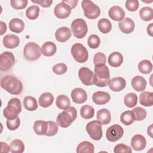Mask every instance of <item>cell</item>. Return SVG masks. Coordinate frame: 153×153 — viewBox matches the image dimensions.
Here are the masks:
<instances>
[{
	"label": "cell",
	"mask_w": 153,
	"mask_h": 153,
	"mask_svg": "<svg viewBox=\"0 0 153 153\" xmlns=\"http://www.w3.org/2000/svg\"><path fill=\"white\" fill-rule=\"evenodd\" d=\"M1 87L8 93L18 95L23 90V84L22 82L16 77L13 75H6L1 80Z\"/></svg>",
	"instance_id": "cell-1"
},
{
	"label": "cell",
	"mask_w": 153,
	"mask_h": 153,
	"mask_svg": "<svg viewBox=\"0 0 153 153\" xmlns=\"http://www.w3.org/2000/svg\"><path fill=\"white\" fill-rule=\"evenodd\" d=\"M94 84L99 87H106L109 81L110 73L106 65H98L94 67Z\"/></svg>",
	"instance_id": "cell-2"
},
{
	"label": "cell",
	"mask_w": 153,
	"mask_h": 153,
	"mask_svg": "<svg viewBox=\"0 0 153 153\" xmlns=\"http://www.w3.org/2000/svg\"><path fill=\"white\" fill-rule=\"evenodd\" d=\"M77 117V111L74 107H69L60 112L57 117V124L63 128H66L75 120Z\"/></svg>",
	"instance_id": "cell-3"
},
{
	"label": "cell",
	"mask_w": 153,
	"mask_h": 153,
	"mask_svg": "<svg viewBox=\"0 0 153 153\" xmlns=\"http://www.w3.org/2000/svg\"><path fill=\"white\" fill-rule=\"evenodd\" d=\"M22 111V103L19 99L12 98L3 110V115L8 120H13L18 117V115Z\"/></svg>",
	"instance_id": "cell-4"
},
{
	"label": "cell",
	"mask_w": 153,
	"mask_h": 153,
	"mask_svg": "<svg viewBox=\"0 0 153 153\" xmlns=\"http://www.w3.org/2000/svg\"><path fill=\"white\" fill-rule=\"evenodd\" d=\"M41 54V49L39 45L35 42H28L24 47L23 55L27 60H36L40 57Z\"/></svg>",
	"instance_id": "cell-5"
},
{
	"label": "cell",
	"mask_w": 153,
	"mask_h": 153,
	"mask_svg": "<svg viewBox=\"0 0 153 153\" xmlns=\"http://www.w3.org/2000/svg\"><path fill=\"white\" fill-rule=\"evenodd\" d=\"M81 7L84 11L85 17L89 19H95L100 14V10L99 7L91 1H82L81 2Z\"/></svg>",
	"instance_id": "cell-6"
},
{
	"label": "cell",
	"mask_w": 153,
	"mask_h": 153,
	"mask_svg": "<svg viewBox=\"0 0 153 153\" xmlns=\"http://www.w3.org/2000/svg\"><path fill=\"white\" fill-rule=\"evenodd\" d=\"M71 54L76 62L84 63L88 58V53L87 48L80 43L74 44L71 50Z\"/></svg>",
	"instance_id": "cell-7"
},
{
	"label": "cell",
	"mask_w": 153,
	"mask_h": 153,
	"mask_svg": "<svg viewBox=\"0 0 153 153\" xmlns=\"http://www.w3.org/2000/svg\"><path fill=\"white\" fill-rule=\"evenodd\" d=\"M71 29L74 35L78 39L83 38L87 34L88 27L85 20L82 19H75L71 24Z\"/></svg>",
	"instance_id": "cell-8"
},
{
	"label": "cell",
	"mask_w": 153,
	"mask_h": 153,
	"mask_svg": "<svg viewBox=\"0 0 153 153\" xmlns=\"http://www.w3.org/2000/svg\"><path fill=\"white\" fill-rule=\"evenodd\" d=\"M86 131L91 139L94 140H99L103 135L102 124L99 121H91L87 123Z\"/></svg>",
	"instance_id": "cell-9"
},
{
	"label": "cell",
	"mask_w": 153,
	"mask_h": 153,
	"mask_svg": "<svg viewBox=\"0 0 153 153\" xmlns=\"http://www.w3.org/2000/svg\"><path fill=\"white\" fill-rule=\"evenodd\" d=\"M15 63L14 54L10 51H5L0 56V69L1 71H7L11 69Z\"/></svg>",
	"instance_id": "cell-10"
},
{
	"label": "cell",
	"mask_w": 153,
	"mask_h": 153,
	"mask_svg": "<svg viewBox=\"0 0 153 153\" xmlns=\"http://www.w3.org/2000/svg\"><path fill=\"white\" fill-rule=\"evenodd\" d=\"M124 134V130L118 124H114L108 127L106 132V139L110 142H116L121 139Z\"/></svg>",
	"instance_id": "cell-11"
},
{
	"label": "cell",
	"mask_w": 153,
	"mask_h": 153,
	"mask_svg": "<svg viewBox=\"0 0 153 153\" xmlns=\"http://www.w3.org/2000/svg\"><path fill=\"white\" fill-rule=\"evenodd\" d=\"M78 76L82 84L85 85L94 84V74L89 68L82 67L78 71Z\"/></svg>",
	"instance_id": "cell-12"
},
{
	"label": "cell",
	"mask_w": 153,
	"mask_h": 153,
	"mask_svg": "<svg viewBox=\"0 0 153 153\" xmlns=\"http://www.w3.org/2000/svg\"><path fill=\"white\" fill-rule=\"evenodd\" d=\"M71 10V8L67 4L62 1L54 7V13L55 16L58 19H64L69 16Z\"/></svg>",
	"instance_id": "cell-13"
},
{
	"label": "cell",
	"mask_w": 153,
	"mask_h": 153,
	"mask_svg": "<svg viewBox=\"0 0 153 153\" xmlns=\"http://www.w3.org/2000/svg\"><path fill=\"white\" fill-rule=\"evenodd\" d=\"M108 85L112 91L119 92L126 87V81L123 77H115L109 79Z\"/></svg>",
	"instance_id": "cell-14"
},
{
	"label": "cell",
	"mask_w": 153,
	"mask_h": 153,
	"mask_svg": "<svg viewBox=\"0 0 153 153\" xmlns=\"http://www.w3.org/2000/svg\"><path fill=\"white\" fill-rule=\"evenodd\" d=\"M71 96L73 102L77 104L83 103L87 99V94L86 91L81 88H74L71 93Z\"/></svg>",
	"instance_id": "cell-15"
},
{
	"label": "cell",
	"mask_w": 153,
	"mask_h": 153,
	"mask_svg": "<svg viewBox=\"0 0 153 153\" xmlns=\"http://www.w3.org/2000/svg\"><path fill=\"white\" fill-rule=\"evenodd\" d=\"M118 27L122 32L126 34H128L134 30L135 25L132 19L128 17H126L119 22Z\"/></svg>",
	"instance_id": "cell-16"
},
{
	"label": "cell",
	"mask_w": 153,
	"mask_h": 153,
	"mask_svg": "<svg viewBox=\"0 0 153 153\" xmlns=\"http://www.w3.org/2000/svg\"><path fill=\"white\" fill-rule=\"evenodd\" d=\"M145 137L141 134H135L131 140V146L136 151H142L146 147Z\"/></svg>",
	"instance_id": "cell-17"
},
{
	"label": "cell",
	"mask_w": 153,
	"mask_h": 153,
	"mask_svg": "<svg viewBox=\"0 0 153 153\" xmlns=\"http://www.w3.org/2000/svg\"><path fill=\"white\" fill-rule=\"evenodd\" d=\"M111 96L109 94L105 91H98L93 93L92 96V100L94 103L99 105H105L109 102Z\"/></svg>",
	"instance_id": "cell-18"
},
{
	"label": "cell",
	"mask_w": 153,
	"mask_h": 153,
	"mask_svg": "<svg viewBox=\"0 0 153 153\" xmlns=\"http://www.w3.org/2000/svg\"><path fill=\"white\" fill-rule=\"evenodd\" d=\"M71 36V30L67 27H61L57 29L55 32V37L57 41L65 42Z\"/></svg>",
	"instance_id": "cell-19"
},
{
	"label": "cell",
	"mask_w": 153,
	"mask_h": 153,
	"mask_svg": "<svg viewBox=\"0 0 153 153\" xmlns=\"http://www.w3.org/2000/svg\"><path fill=\"white\" fill-rule=\"evenodd\" d=\"M19 44V38L16 35L7 34L3 38V44L5 48L13 49L17 47Z\"/></svg>",
	"instance_id": "cell-20"
},
{
	"label": "cell",
	"mask_w": 153,
	"mask_h": 153,
	"mask_svg": "<svg viewBox=\"0 0 153 153\" xmlns=\"http://www.w3.org/2000/svg\"><path fill=\"white\" fill-rule=\"evenodd\" d=\"M109 17L114 21L122 20L125 16V12L124 10L119 6L112 7L108 11Z\"/></svg>",
	"instance_id": "cell-21"
},
{
	"label": "cell",
	"mask_w": 153,
	"mask_h": 153,
	"mask_svg": "<svg viewBox=\"0 0 153 153\" xmlns=\"http://www.w3.org/2000/svg\"><path fill=\"white\" fill-rule=\"evenodd\" d=\"M131 85L133 88L137 91H143L146 87V81L142 76L137 75L134 76L131 79Z\"/></svg>",
	"instance_id": "cell-22"
},
{
	"label": "cell",
	"mask_w": 153,
	"mask_h": 153,
	"mask_svg": "<svg viewBox=\"0 0 153 153\" xmlns=\"http://www.w3.org/2000/svg\"><path fill=\"white\" fill-rule=\"evenodd\" d=\"M108 62L112 67H119L123 62V56L119 52H113L109 56Z\"/></svg>",
	"instance_id": "cell-23"
},
{
	"label": "cell",
	"mask_w": 153,
	"mask_h": 153,
	"mask_svg": "<svg viewBox=\"0 0 153 153\" xmlns=\"http://www.w3.org/2000/svg\"><path fill=\"white\" fill-rule=\"evenodd\" d=\"M41 49V53L44 56L47 57H50L53 56L57 51V47L56 44L51 41H48L44 43Z\"/></svg>",
	"instance_id": "cell-24"
},
{
	"label": "cell",
	"mask_w": 153,
	"mask_h": 153,
	"mask_svg": "<svg viewBox=\"0 0 153 153\" xmlns=\"http://www.w3.org/2000/svg\"><path fill=\"white\" fill-rule=\"evenodd\" d=\"M25 27V23L22 20L19 18H14L9 22L10 30L13 32L19 33L22 32Z\"/></svg>",
	"instance_id": "cell-25"
},
{
	"label": "cell",
	"mask_w": 153,
	"mask_h": 153,
	"mask_svg": "<svg viewBox=\"0 0 153 153\" xmlns=\"http://www.w3.org/2000/svg\"><path fill=\"white\" fill-rule=\"evenodd\" d=\"M97 120L102 125L109 124L111 120L110 111L105 108L98 111L97 112Z\"/></svg>",
	"instance_id": "cell-26"
},
{
	"label": "cell",
	"mask_w": 153,
	"mask_h": 153,
	"mask_svg": "<svg viewBox=\"0 0 153 153\" xmlns=\"http://www.w3.org/2000/svg\"><path fill=\"white\" fill-rule=\"evenodd\" d=\"M54 100V96L50 93H42L38 100L39 105L42 108H47L51 106Z\"/></svg>",
	"instance_id": "cell-27"
},
{
	"label": "cell",
	"mask_w": 153,
	"mask_h": 153,
	"mask_svg": "<svg viewBox=\"0 0 153 153\" xmlns=\"http://www.w3.org/2000/svg\"><path fill=\"white\" fill-rule=\"evenodd\" d=\"M48 128L47 121L37 120L34 123L33 128L35 133L38 135H45Z\"/></svg>",
	"instance_id": "cell-28"
},
{
	"label": "cell",
	"mask_w": 153,
	"mask_h": 153,
	"mask_svg": "<svg viewBox=\"0 0 153 153\" xmlns=\"http://www.w3.org/2000/svg\"><path fill=\"white\" fill-rule=\"evenodd\" d=\"M139 103L144 106H151L153 105V93L143 91L139 96Z\"/></svg>",
	"instance_id": "cell-29"
},
{
	"label": "cell",
	"mask_w": 153,
	"mask_h": 153,
	"mask_svg": "<svg viewBox=\"0 0 153 153\" xmlns=\"http://www.w3.org/2000/svg\"><path fill=\"white\" fill-rule=\"evenodd\" d=\"M94 146L93 143L88 141H83L78 144L76 148L78 153H93Z\"/></svg>",
	"instance_id": "cell-30"
},
{
	"label": "cell",
	"mask_w": 153,
	"mask_h": 153,
	"mask_svg": "<svg viewBox=\"0 0 153 153\" xmlns=\"http://www.w3.org/2000/svg\"><path fill=\"white\" fill-rule=\"evenodd\" d=\"M23 105L29 111H35L38 108V103L36 99L32 96H26L23 99Z\"/></svg>",
	"instance_id": "cell-31"
},
{
	"label": "cell",
	"mask_w": 153,
	"mask_h": 153,
	"mask_svg": "<svg viewBox=\"0 0 153 153\" xmlns=\"http://www.w3.org/2000/svg\"><path fill=\"white\" fill-rule=\"evenodd\" d=\"M56 106L60 109H66L71 105L69 98L64 94H61L57 96L56 100Z\"/></svg>",
	"instance_id": "cell-32"
},
{
	"label": "cell",
	"mask_w": 153,
	"mask_h": 153,
	"mask_svg": "<svg viewBox=\"0 0 153 153\" xmlns=\"http://www.w3.org/2000/svg\"><path fill=\"white\" fill-rule=\"evenodd\" d=\"M10 148L12 153H22L25 150V145L21 140L14 139L11 142Z\"/></svg>",
	"instance_id": "cell-33"
},
{
	"label": "cell",
	"mask_w": 153,
	"mask_h": 153,
	"mask_svg": "<svg viewBox=\"0 0 153 153\" xmlns=\"http://www.w3.org/2000/svg\"><path fill=\"white\" fill-rule=\"evenodd\" d=\"M97 26L99 30L103 33H109L112 29V24L107 19H101L98 21Z\"/></svg>",
	"instance_id": "cell-34"
},
{
	"label": "cell",
	"mask_w": 153,
	"mask_h": 153,
	"mask_svg": "<svg viewBox=\"0 0 153 153\" xmlns=\"http://www.w3.org/2000/svg\"><path fill=\"white\" fill-rule=\"evenodd\" d=\"M139 16L143 21H150L153 19V10L149 7H145L142 8L139 11Z\"/></svg>",
	"instance_id": "cell-35"
},
{
	"label": "cell",
	"mask_w": 153,
	"mask_h": 153,
	"mask_svg": "<svg viewBox=\"0 0 153 153\" xmlns=\"http://www.w3.org/2000/svg\"><path fill=\"white\" fill-rule=\"evenodd\" d=\"M138 69L143 74H148L152 72V64L148 60H143L139 63Z\"/></svg>",
	"instance_id": "cell-36"
},
{
	"label": "cell",
	"mask_w": 153,
	"mask_h": 153,
	"mask_svg": "<svg viewBox=\"0 0 153 153\" xmlns=\"http://www.w3.org/2000/svg\"><path fill=\"white\" fill-rule=\"evenodd\" d=\"M124 105L128 108H133L137 103V96L134 93L127 94L124 98Z\"/></svg>",
	"instance_id": "cell-37"
},
{
	"label": "cell",
	"mask_w": 153,
	"mask_h": 153,
	"mask_svg": "<svg viewBox=\"0 0 153 153\" xmlns=\"http://www.w3.org/2000/svg\"><path fill=\"white\" fill-rule=\"evenodd\" d=\"M80 114L83 118L86 120L90 119L94 117V109L90 105H84L80 109Z\"/></svg>",
	"instance_id": "cell-38"
},
{
	"label": "cell",
	"mask_w": 153,
	"mask_h": 153,
	"mask_svg": "<svg viewBox=\"0 0 153 153\" xmlns=\"http://www.w3.org/2000/svg\"><path fill=\"white\" fill-rule=\"evenodd\" d=\"M120 121L126 126H129L133 123L134 119L131 111L123 112L120 116Z\"/></svg>",
	"instance_id": "cell-39"
},
{
	"label": "cell",
	"mask_w": 153,
	"mask_h": 153,
	"mask_svg": "<svg viewBox=\"0 0 153 153\" xmlns=\"http://www.w3.org/2000/svg\"><path fill=\"white\" fill-rule=\"evenodd\" d=\"M40 9L37 5H31L26 11V16L29 20H35L39 16Z\"/></svg>",
	"instance_id": "cell-40"
},
{
	"label": "cell",
	"mask_w": 153,
	"mask_h": 153,
	"mask_svg": "<svg viewBox=\"0 0 153 153\" xmlns=\"http://www.w3.org/2000/svg\"><path fill=\"white\" fill-rule=\"evenodd\" d=\"M134 121H142L146 117V111L142 107H136L132 109Z\"/></svg>",
	"instance_id": "cell-41"
},
{
	"label": "cell",
	"mask_w": 153,
	"mask_h": 153,
	"mask_svg": "<svg viewBox=\"0 0 153 153\" xmlns=\"http://www.w3.org/2000/svg\"><path fill=\"white\" fill-rule=\"evenodd\" d=\"M47 123H48V128H47V131L45 134V136H53L56 135L59 130L57 123L51 121H48Z\"/></svg>",
	"instance_id": "cell-42"
},
{
	"label": "cell",
	"mask_w": 153,
	"mask_h": 153,
	"mask_svg": "<svg viewBox=\"0 0 153 153\" xmlns=\"http://www.w3.org/2000/svg\"><path fill=\"white\" fill-rule=\"evenodd\" d=\"M88 46L92 48L95 49L99 47L100 44V39L99 37L96 35H91L87 40Z\"/></svg>",
	"instance_id": "cell-43"
},
{
	"label": "cell",
	"mask_w": 153,
	"mask_h": 153,
	"mask_svg": "<svg viewBox=\"0 0 153 153\" xmlns=\"http://www.w3.org/2000/svg\"><path fill=\"white\" fill-rule=\"evenodd\" d=\"M27 0H11V7L15 10H22L26 7L27 5Z\"/></svg>",
	"instance_id": "cell-44"
},
{
	"label": "cell",
	"mask_w": 153,
	"mask_h": 153,
	"mask_svg": "<svg viewBox=\"0 0 153 153\" xmlns=\"http://www.w3.org/2000/svg\"><path fill=\"white\" fill-rule=\"evenodd\" d=\"M67 66L63 63H60L55 65L53 67V72L57 75H62L67 72Z\"/></svg>",
	"instance_id": "cell-45"
},
{
	"label": "cell",
	"mask_w": 153,
	"mask_h": 153,
	"mask_svg": "<svg viewBox=\"0 0 153 153\" xmlns=\"http://www.w3.org/2000/svg\"><path fill=\"white\" fill-rule=\"evenodd\" d=\"M93 62L95 66L98 65H105L106 62V56L100 52L96 53L94 56Z\"/></svg>",
	"instance_id": "cell-46"
},
{
	"label": "cell",
	"mask_w": 153,
	"mask_h": 153,
	"mask_svg": "<svg viewBox=\"0 0 153 153\" xmlns=\"http://www.w3.org/2000/svg\"><path fill=\"white\" fill-rule=\"evenodd\" d=\"M6 124L7 128L10 130H15L18 128L20 124V120L19 117L13 120H7Z\"/></svg>",
	"instance_id": "cell-47"
},
{
	"label": "cell",
	"mask_w": 153,
	"mask_h": 153,
	"mask_svg": "<svg viewBox=\"0 0 153 153\" xmlns=\"http://www.w3.org/2000/svg\"><path fill=\"white\" fill-rule=\"evenodd\" d=\"M114 152L115 153H120V152H125V153H131V149L127 145H124L123 143H120L117 145L114 149Z\"/></svg>",
	"instance_id": "cell-48"
},
{
	"label": "cell",
	"mask_w": 153,
	"mask_h": 153,
	"mask_svg": "<svg viewBox=\"0 0 153 153\" xmlns=\"http://www.w3.org/2000/svg\"><path fill=\"white\" fill-rule=\"evenodd\" d=\"M139 7L137 0H127L126 2V7L130 11H136Z\"/></svg>",
	"instance_id": "cell-49"
},
{
	"label": "cell",
	"mask_w": 153,
	"mask_h": 153,
	"mask_svg": "<svg viewBox=\"0 0 153 153\" xmlns=\"http://www.w3.org/2000/svg\"><path fill=\"white\" fill-rule=\"evenodd\" d=\"M32 2L36 4H39L44 8L50 7L53 3V0H32Z\"/></svg>",
	"instance_id": "cell-50"
},
{
	"label": "cell",
	"mask_w": 153,
	"mask_h": 153,
	"mask_svg": "<svg viewBox=\"0 0 153 153\" xmlns=\"http://www.w3.org/2000/svg\"><path fill=\"white\" fill-rule=\"evenodd\" d=\"M63 2L67 4L71 8V9L74 8L76 6V4L78 2V0H71V1H68V0H65V1H62Z\"/></svg>",
	"instance_id": "cell-51"
},
{
	"label": "cell",
	"mask_w": 153,
	"mask_h": 153,
	"mask_svg": "<svg viewBox=\"0 0 153 153\" xmlns=\"http://www.w3.org/2000/svg\"><path fill=\"white\" fill-rule=\"evenodd\" d=\"M0 143L1 146V152H8L10 151V148L6 143L1 142Z\"/></svg>",
	"instance_id": "cell-52"
},
{
	"label": "cell",
	"mask_w": 153,
	"mask_h": 153,
	"mask_svg": "<svg viewBox=\"0 0 153 153\" xmlns=\"http://www.w3.org/2000/svg\"><path fill=\"white\" fill-rule=\"evenodd\" d=\"M0 25H1V33H0V35H2L7 31V25L2 21H1Z\"/></svg>",
	"instance_id": "cell-53"
},
{
	"label": "cell",
	"mask_w": 153,
	"mask_h": 153,
	"mask_svg": "<svg viewBox=\"0 0 153 153\" xmlns=\"http://www.w3.org/2000/svg\"><path fill=\"white\" fill-rule=\"evenodd\" d=\"M152 32H153V24L150 23L149 26H148L147 27V33L149 35H150L151 36H152L153 35Z\"/></svg>",
	"instance_id": "cell-54"
},
{
	"label": "cell",
	"mask_w": 153,
	"mask_h": 153,
	"mask_svg": "<svg viewBox=\"0 0 153 153\" xmlns=\"http://www.w3.org/2000/svg\"><path fill=\"white\" fill-rule=\"evenodd\" d=\"M152 125L151 124V125L148 128V130H147V132H148V133L150 135L151 137H152Z\"/></svg>",
	"instance_id": "cell-55"
}]
</instances>
